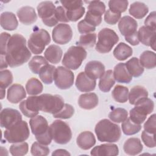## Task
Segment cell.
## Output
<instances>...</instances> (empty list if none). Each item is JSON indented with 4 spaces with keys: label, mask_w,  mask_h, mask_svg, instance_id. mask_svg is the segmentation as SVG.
<instances>
[{
    "label": "cell",
    "mask_w": 156,
    "mask_h": 156,
    "mask_svg": "<svg viewBox=\"0 0 156 156\" xmlns=\"http://www.w3.org/2000/svg\"><path fill=\"white\" fill-rule=\"evenodd\" d=\"M63 98L58 94H42L28 97L24 102V108L29 113H38L39 111L55 114L63 107Z\"/></svg>",
    "instance_id": "1"
},
{
    "label": "cell",
    "mask_w": 156,
    "mask_h": 156,
    "mask_svg": "<svg viewBox=\"0 0 156 156\" xmlns=\"http://www.w3.org/2000/svg\"><path fill=\"white\" fill-rule=\"evenodd\" d=\"M31 52L26 46V38L20 34L11 36L5 55L10 67H17L27 62L31 57Z\"/></svg>",
    "instance_id": "2"
},
{
    "label": "cell",
    "mask_w": 156,
    "mask_h": 156,
    "mask_svg": "<svg viewBox=\"0 0 156 156\" xmlns=\"http://www.w3.org/2000/svg\"><path fill=\"white\" fill-rule=\"evenodd\" d=\"M94 132L101 142H117L121 135L119 126L107 119L99 121L95 126Z\"/></svg>",
    "instance_id": "3"
},
{
    "label": "cell",
    "mask_w": 156,
    "mask_h": 156,
    "mask_svg": "<svg viewBox=\"0 0 156 156\" xmlns=\"http://www.w3.org/2000/svg\"><path fill=\"white\" fill-rule=\"evenodd\" d=\"M154 108V101L144 98L139 100L135 104V107L129 112V118L135 124H141L146 119L147 116L151 114Z\"/></svg>",
    "instance_id": "4"
},
{
    "label": "cell",
    "mask_w": 156,
    "mask_h": 156,
    "mask_svg": "<svg viewBox=\"0 0 156 156\" xmlns=\"http://www.w3.org/2000/svg\"><path fill=\"white\" fill-rule=\"evenodd\" d=\"M87 55V52L84 48L79 46H72L65 53L62 63L68 69L76 70L80 66Z\"/></svg>",
    "instance_id": "5"
},
{
    "label": "cell",
    "mask_w": 156,
    "mask_h": 156,
    "mask_svg": "<svg viewBox=\"0 0 156 156\" xmlns=\"http://www.w3.org/2000/svg\"><path fill=\"white\" fill-rule=\"evenodd\" d=\"M98 40L95 49L99 53L105 54L110 52L113 46L118 42L119 37L110 28L101 29L98 35Z\"/></svg>",
    "instance_id": "6"
},
{
    "label": "cell",
    "mask_w": 156,
    "mask_h": 156,
    "mask_svg": "<svg viewBox=\"0 0 156 156\" xmlns=\"http://www.w3.org/2000/svg\"><path fill=\"white\" fill-rule=\"evenodd\" d=\"M29 135L28 124L23 120L6 129L4 132V138L10 143L24 142L28 139Z\"/></svg>",
    "instance_id": "7"
},
{
    "label": "cell",
    "mask_w": 156,
    "mask_h": 156,
    "mask_svg": "<svg viewBox=\"0 0 156 156\" xmlns=\"http://www.w3.org/2000/svg\"><path fill=\"white\" fill-rule=\"evenodd\" d=\"M49 129L52 140L57 144H67L72 138V132L69 125L62 120L54 121L49 126Z\"/></svg>",
    "instance_id": "8"
},
{
    "label": "cell",
    "mask_w": 156,
    "mask_h": 156,
    "mask_svg": "<svg viewBox=\"0 0 156 156\" xmlns=\"http://www.w3.org/2000/svg\"><path fill=\"white\" fill-rule=\"evenodd\" d=\"M51 42V37L47 30L43 29H38L32 32L27 41V46L30 52L34 54L43 52L46 46Z\"/></svg>",
    "instance_id": "9"
},
{
    "label": "cell",
    "mask_w": 156,
    "mask_h": 156,
    "mask_svg": "<svg viewBox=\"0 0 156 156\" xmlns=\"http://www.w3.org/2000/svg\"><path fill=\"white\" fill-rule=\"evenodd\" d=\"M55 9L54 4L48 1L40 2L37 7L39 17L44 24L48 27H53L58 22L55 15Z\"/></svg>",
    "instance_id": "10"
},
{
    "label": "cell",
    "mask_w": 156,
    "mask_h": 156,
    "mask_svg": "<svg viewBox=\"0 0 156 156\" xmlns=\"http://www.w3.org/2000/svg\"><path fill=\"white\" fill-rule=\"evenodd\" d=\"M54 80L57 88L61 90H67L73 85L74 75L69 69L59 66L55 69Z\"/></svg>",
    "instance_id": "11"
},
{
    "label": "cell",
    "mask_w": 156,
    "mask_h": 156,
    "mask_svg": "<svg viewBox=\"0 0 156 156\" xmlns=\"http://www.w3.org/2000/svg\"><path fill=\"white\" fill-rule=\"evenodd\" d=\"M60 3L65 9L66 16L69 21H78L85 12L82 1H60Z\"/></svg>",
    "instance_id": "12"
},
{
    "label": "cell",
    "mask_w": 156,
    "mask_h": 156,
    "mask_svg": "<svg viewBox=\"0 0 156 156\" xmlns=\"http://www.w3.org/2000/svg\"><path fill=\"white\" fill-rule=\"evenodd\" d=\"M53 41L59 44H65L69 42L73 37V30L69 24L60 23L57 24L52 31Z\"/></svg>",
    "instance_id": "13"
},
{
    "label": "cell",
    "mask_w": 156,
    "mask_h": 156,
    "mask_svg": "<svg viewBox=\"0 0 156 156\" xmlns=\"http://www.w3.org/2000/svg\"><path fill=\"white\" fill-rule=\"evenodd\" d=\"M21 120L22 115L16 109L6 108L1 112L0 124L2 128L7 129Z\"/></svg>",
    "instance_id": "14"
},
{
    "label": "cell",
    "mask_w": 156,
    "mask_h": 156,
    "mask_svg": "<svg viewBox=\"0 0 156 156\" xmlns=\"http://www.w3.org/2000/svg\"><path fill=\"white\" fill-rule=\"evenodd\" d=\"M29 125L32 133L35 136H40L44 134L49 130L47 120L41 115H37L29 121Z\"/></svg>",
    "instance_id": "15"
},
{
    "label": "cell",
    "mask_w": 156,
    "mask_h": 156,
    "mask_svg": "<svg viewBox=\"0 0 156 156\" xmlns=\"http://www.w3.org/2000/svg\"><path fill=\"white\" fill-rule=\"evenodd\" d=\"M137 27L138 23L136 21L130 16H124L119 20L118 29L124 37L136 32Z\"/></svg>",
    "instance_id": "16"
},
{
    "label": "cell",
    "mask_w": 156,
    "mask_h": 156,
    "mask_svg": "<svg viewBox=\"0 0 156 156\" xmlns=\"http://www.w3.org/2000/svg\"><path fill=\"white\" fill-rule=\"evenodd\" d=\"M155 30L143 26L138 31L139 41L145 46H150L154 51H155Z\"/></svg>",
    "instance_id": "17"
},
{
    "label": "cell",
    "mask_w": 156,
    "mask_h": 156,
    "mask_svg": "<svg viewBox=\"0 0 156 156\" xmlns=\"http://www.w3.org/2000/svg\"><path fill=\"white\" fill-rule=\"evenodd\" d=\"M75 85L80 91L90 92L95 89L96 81L90 78L85 72H80L76 79Z\"/></svg>",
    "instance_id": "18"
},
{
    "label": "cell",
    "mask_w": 156,
    "mask_h": 156,
    "mask_svg": "<svg viewBox=\"0 0 156 156\" xmlns=\"http://www.w3.org/2000/svg\"><path fill=\"white\" fill-rule=\"evenodd\" d=\"M105 66L97 60L88 62L85 66V74L91 79L96 80L100 79L105 73Z\"/></svg>",
    "instance_id": "19"
},
{
    "label": "cell",
    "mask_w": 156,
    "mask_h": 156,
    "mask_svg": "<svg viewBox=\"0 0 156 156\" xmlns=\"http://www.w3.org/2000/svg\"><path fill=\"white\" fill-rule=\"evenodd\" d=\"M20 21L25 25H30L37 20L35 9L30 6H24L19 9L16 12Z\"/></svg>",
    "instance_id": "20"
},
{
    "label": "cell",
    "mask_w": 156,
    "mask_h": 156,
    "mask_svg": "<svg viewBox=\"0 0 156 156\" xmlns=\"http://www.w3.org/2000/svg\"><path fill=\"white\" fill-rule=\"evenodd\" d=\"M26 97V90L24 87L20 84H13L7 90V99L12 104H17Z\"/></svg>",
    "instance_id": "21"
},
{
    "label": "cell",
    "mask_w": 156,
    "mask_h": 156,
    "mask_svg": "<svg viewBox=\"0 0 156 156\" xmlns=\"http://www.w3.org/2000/svg\"><path fill=\"white\" fill-rule=\"evenodd\" d=\"M90 154L94 156H116L119 154V149L115 144H102L93 147Z\"/></svg>",
    "instance_id": "22"
},
{
    "label": "cell",
    "mask_w": 156,
    "mask_h": 156,
    "mask_svg": "<svg viewBox=\"0 0 156 156\" xmlns=\"http://www.w3.org/2000/svg\"><path fill=\"white\" fill-rule=\"evenodd\" d=\"M99 103V99L94 93H86L82 94L78 99L79 107L85 110L94 108Z\"/></svg>",
    "instance_id": "23"
},
{
    "label": "cell",
    "mask_w": 156,
    "mask_h": 156,
    "mask_svg": "<svg viewBox=\"0 0 156 156\" xmlns=\"http://www.w3.org/2000/svg\"><path fill=\"white\" fill-rule=\"evenodd\" d=\"M76 143L80 149L88 150L94 146L96 143V138L91 132L84 131L80 133L77 136Z\"/></svg>",
    "instance_id": "24"
},
{
    "label": "cell",
    "mask_w": 156,
    "mask_h": 156,
    "mask_svg": "<svg viewBox=\"0 0 156 156\" xmlns=\"http://www.w3.org/2000/svg\"><path fill=\"white\" fill-rule=\"evenodd\" d=\"M113 76L119 83H129L132 80V75L129 73L124 63H119L114 68Z\"/></svg>",
    "instance_id": "25"
},
{
    "label": "cell",
    "mask_w": 156,
    "mask_h": 156,
    "mask_svg": "<svg viewBox=\"0 0 156 156\" xmlns=\"http://www.w3.org/2000/svg\"><path fill=\"white\" fill-rule=\"evenodd\" d=\"M1 27L6 30H14L18 26V21L15 15L10 12H4L0 16Z\"/></svg>",
    "instance_id": "26"
},
{
    "label": "cell",
    "mask_w": 156,
    "mask_h": 156,
    "mask_svg": "<svg viewBox=\"0 0 156 156\" xmlns=\"http://www.w3.org/2000/svg\"><path fill=\"white\" fill-rule=\"evenodd\" d=\"M143 146L140 140L138 138L127 139L123 146L124 152L129 155H138L143 151Z\"/></svg>",
    "instance_id": "27"
},
{
    "label": "cell",
    "mask_w": 156,
    "mask_h": 156,
    "mask_svg": "<svg viewBox=\"0 0 156 156\" xmlns=\"http://www.w3.org/2000/svg\"><path fill=\"white\" fill-rule=\"evenodd\" d=\"M63 51L60 46L56 44L49 46L44 52V58L46 60L53 64L58 63L62 57Z\"/></svg>",
    "instance_id": "28"
},
{
    "label": "cell",
    "mask_w": 156,
    "mask_h": 156,
    "mask_svg": "<svg viewBox=\"0 0 156 156\" xmlns=\"http://www.w3.org/2000/svg\"><path fill=\"white\" fill-rule=\"evenodd\" d=\"M114 57L119 61H123L132 56V48L125 43L121 42L115 47L113 52Z\"/></svg>",
    "instance_id": "29"
},
{
    "label": "cell",
    "mask_w": 156,
    "mask_h": 156,
    "mask_svg": "<svg viewBox=\"0 0 156 156\" xmlns=\"http://www.w3.org/2000/svg\"><path fill=\"white\" fill-rule=\"evenodd\" d=\"M115 83V79L113 76V71L108 69L105 72L104 75L100 78L99 82V88L102 92H108Z\"/></svg>",
    "instance_id": "30"
},
{
    "label": "cell",
    "mask_w": 156,
    "mask_h": 156,
    "mask_svg": "<svg viewBox=\"0 0 156 156\" xmlns=\"http://www.w3.org/2000/svg\"><path fill=\"white\" fill-rule=\"evenodd\" d=\"M148 97L147 90L142 86L136 85L132 87L129 92L128 99L129 103L132 105H135L139 100Z\"/></svg>",
    "instance_id": "31"
},
{
    "label": "cell",
    "mask_w": 156,
    "mask_h": 156,
    "mask_svg": "<svg viewBox=\"0 0 156 156\" xmlns=\"http://www.w3.org/2000/svg\"><path fill=\"white\" fill-rule=\"evenodd\" d=\"M149 8L143 2L136 1L134 2L130 5L129 10V13L136 19L144 18L148 13Z\"/></svg>",
    "instance_id": "32"
},
{
    "label": "cell",
    "mask_w": 156,
    "mask_h": 156,
    "mask_svg": "<svg viewBox=\"0 0 156 156\" xmlns=\"http://www.w3.org/2000/svg\"><path fill=\"white\" fill-rule=\"evenodd\" d=\"M125 65L129 73L135 77H140L144 72V68L140 64L139 59L135 57L129 59Z\"/></svg>",
    "instance_id": "33"
},
{
    "label": "cell",
    "mask_w": 156,
    "mask_h": 156,
    "mask_svg": "<svg viewBox=\"0 0 156 156\" xmlns=\"http://www.w3.org/2000/svg\"><path fill=\"white\" fill-rule=\"evenodd\" d=\"M56 68L52 65L46 64L40 70L38 75L41 80L45 84H51L54 80Z\"/></svg>",
    "instance_id": "34"
},
{
    "label": "cell",
    "mask_w": 156,
    "mask_h": 156,
    "mask_svg": "<svg viewBox=\"0 0 156 156\" xmlns=\"http://www.w3.org/2000/svg\"><path fill=\"white\" fill-rule=\"evenodd\" d=\"M140 62L143 68L153 69L156 66V55L151 51H145L140 56Z\"/></svg>",
    "instance_id": "35"
},
{
    "label": "cell",
    "mask_w": 156,
    "mask_h": 156,
    "mask_svg": "<svg viewBox=\"0 0 156 156\" xmlns=\"http://www.w3.org/2000/svg\"><path fill=\"white\" fill-rule=\"evenodd\" d=\"M112 96L116 102L124 103L128 100L129 89L125 86L117 85L112 90Z\"/></svg>",
    "instance_id": "36"
},
{
    "label": "cell",
    "mask_w": 156,
    "mask_h": 156,
    "mask_svg": "<svg viewBox=\"0 0 156 156\" xmlns=\"http://www.w3.org/2000/svg\"><path fill=\"white\" fill-rule=\"evenodd\" d=\"M26 90L29 95L35 96L43 91V86L38 79L32 77L27 80L26 84Z\"/></svg>",
    "instance_id": "37"
},
{
    "label": "cell",
    "mask_w": 156,
    "mask_h": 156,
    "mask_svg": "<svg viewBox=\"0 0 156 156\" xmlns=\"http://www.w3.org/2000/svg\"><path fill=\"white\" fill-rule=\"evenodd\" d=\"M123 133L126 135H132L138 133L141 129V126L132 122L129 118L124 121L121 124Z\"/></svg>",
    "instance_id": "38"
},
{
    "label": "cell",
    "mask_w": 156,
    "mask_h": 156,
    "mask_svg": "<svg viewBox=\"0 0 156 156\" xmlns=\"http://www.w3.org/2000/svg\"><path fill=\"white\" fill-rule=\"evenodd\" d=\"M48 62L45 58L41 55H35L32 58L28 63V66L32 73L38 74L40 69L48 64Z\"/></svg>",
    "instance_id": "39"
},
{
    "label": "cell",
    "mask_w": 156,
    "mask_h": 156,
    "mask_svg": "<svg viewBox=\"0 0 156 156\" xmlns=\"http://www.w3.org/2000/svg\"><path fill=\"white\" fill-rule=\"evenodd\" d=\"M97 35L96 33H88L80 36L77 46L82 48H92L96 44Z\"/></svg>",
    "instance_id": "40"
},
{
    "label": "cell",
    "mask_w": 156,
    "mask_h": 156,
    "mask_svg": "<svg viewBox=\"0 0 156 156\" xmlns=\"http://www.w3.org/2000/svg\"><path fill=\"white\" fill-rule=\"evenodd\" d=\"M108 117L113 122L120 123L127 118L128 112L124 108H116L109 113Z\"/></svg>",
    "instance_id": "41"
},
{
    "label": "cell",
    "mask_w": 156,
    "mask_h": 156,
    "mask_svg": "<svg viewBox=\"0 0 156 156\" xmlns=\"http://www.w3.org/2000/svg\"><path fill=\"white\" fill-rule=\"evenodd\" d=\"M128 1L111 0L108 1L109 10L116 13H121L126 12L128 7Z\"/></svg>",
    "instance_id": "42"
},
{
    "label": "cell",
    "mask_w": 156,
    "mask_h": 156,
    "mask_svg": "<svg viewBox=\"0 0 156 156\" xmlns=\"http://www.w3.org/2000/svg\"><path fill=\"white\" fill-rule=\"evenodd\" d=\"M29 145L26 142L15 143L10 147L9 151L13 156H23L28 152Z\"/></svg>",
    "instance_id": "43"
},
{
    "label": "cell",
    "mask_w": 156,
    "mask_h": 156,
    "mask_svg": "<svg viewBox=\"0 0 156 156\" xmlns=\"http://www.w3.org/2000/svg\"><path fill=\"white\" fill-rule=\"evenodd\" d=\"M85 2L88 3V11L91 13L102 16L105 11V4L100 1H85Z\"/></svg>",
    "instance_id": "44"
},
{
    "label": "cell",
    "mask_w": 156,
    "mask_h": 156,
    "mask_svg": "<svg viewBox=\"0 0 156 156\" xmlns=\"http://www.w3.org/2000/svg\"><path fill=\"white\" fill-rule=\"evenodd\" d=\"M74 113V107L68 104H65L62 108L57 113L53 114V117L59 119H69Z\"/></svg>",
    "instance_id": "45"
},
{
    "label": "cell",
    "mask_w": 156,
    "mask_h": 156,
    "mask_svg": "<svg viewBox=\"0 0 156 156\" xmlns=\"http://www.w3.org/2000/svg\"><path fill=\"white\" fill-rule=\"evenodd\" d=\"M30 152L32 155L44 156L48 155L49 154L50 150L49 147L46 146V145H44L38 141H36L32 144L30 148Z\"/></svg>",
    "instance_id": "46"
},
{
    "label": "cell",
    "mask_w": 156,
    "mask_h": 156,
    "mask_svg": "<svg viewBox=\"0 0 156 156\" xmlns=\"http://www.w3.org/2000/svg\"><path fill=\"white\" fill-rule=\"evenodd\" d=\"M13 82V75L9 69L1 70L0 72V87L1 88L5 89Z\"/></svg>",
    "instance_id": "47"
},
{
    "label": "cell",
    "mask_w": 156,
    "mask_h": 156,
    "mask_svg": "<svg viewBox=\"0 0 156 156\" xmlns=\"http://www.w3.org/2000/svg\"><path fill=\"white\" fill-rule=\"evenodd\" d=\"M83 20L90 25L96 27V26H99L101 23L102 16L97 15L91 13L89 11H87Z\"/></svg>",
    "instance_id": "48"
},
{
    "label": "cell",
    "mask_w": 156,
    "mask_h": 156,
    "mask_svg": "<svg viewBox=\"0 0 156 156\" xmlns=\"http://www.w3.org/2000/svg\"><path fill=\"white\" fill-rule=\"evenodd\" d=\"M141 140L144 144L149 148L155 147V134H152L143 130L141 133Z\"/></svg>",
    "instance_id": "49"
},
{
    "label": "cell",
    "mask_w": 156,
    "mask_h": 156,
    "mask_svg": "<svg viewBox=\"0 0 156 156\" xmlns=\"http://www.w3.org/2000/svg\"><path fill=\"white\" fill-rule=\"evenodd\" d=\"M121 13H113L110 10H107L104 14V21L108 24L114 25L121 19Z\"/></svg>",
    "instance_id": "50"
},
{
    "label": "cell",
    "mask_w": 156,
    "mask_h": 156,
    "mask_svg": "<svg viewBox=\"0 0 156 156\" xmlns=\"http://www.w3.org/2000/svg\"><path fill=\"white\" fill-rule=\"evenodd\" d=\"M77 29L80 34H85L88 33H92L95 31L96 27L90 25L84 20L80 21L77 24Z\"/></svg>",
    "instance_id": "51"
},
{
    "label": "cell",
    "mask_w": 156,
    "mask_h": 156,
    "mask_svg": "<svg viewBox=\"0 0 156 156\" xmlns=\"http://www.w3.org/2000/svg\"><path fill=\"white\" fill-rule=\"evenodd\" d=\"M10 37H11L10 35L7 32H2L1 34V44H0L1 55L5 56L6 55L7 44Z\"/></svg>",
    "instance_id": "52"
},
{
    "label": "cell",
    "mask_w": 156,
    "mask_h": 156,
    "mask_svg": "<svg viewBox=\"0 0 156 156\" xmlns=\"http://www.w3.org/2000/svg\"><path fill=\"white\" fill-rule=\"evenodd\" d=\"M155 114L154 113L149 116V118L144 124V130L148 133L155 134Z\"/></svg>",
    "instance_id": "53"
},
{
    "label": "cell",
    "mask_w": 156,
    "mask_h": 156,
    "mask_svg": "<svg viewBox=\"0 0 156 156\" xmlns=\"http://www.w3.org/2000/svg\"><path fill=\"white\" fill-rule=\"evenodd\" d=\"M55 15L58 21L63 23H68L69 21L66 16V10L63 6H58L56 7Z\"/></svg>",
    "instance_id": "54"
},
{
    "label": "cell",
    "mask_w": 156,
    "mask_h": 156,
    "mask_svg": "<svg viewBox=\"0 0 156 156\" xmlns=\"http://www.w3.org/2000/svg\"><path fill=\"white\" fill-rule=\"evenodd\" d=\"M156 13L155 11H153L150 13V14L146 17L144 20L145 26L151 29L152 30H156Z\"/></svg>",
    "instance_id": "55"
},
{
    "label": "cell",
    "mask_w": 156,
    "mask_h": 156,
    "mask_svg": "<svg viewBox=\"0 0 156 156\" xmlns=\"http://www.w3.org/2000/svg\"><path fill=\"white\" fill-rule=\"evenodd\" d=\"M35 138L38 142H39L41 144H43L44 145H46V146L51 144L52 140V136L50 133V132H49V129L44 134L40 135V136H35Z\"/></svg>",
    "instance_id": "56"
},
{
    "label": "cell",
    "mask_w": 156,
    "mask_h": 156,
    "mask_svg": "<svg viewBox=\"0 0 156 156\" xmlns=\"http://www.w3.org/2000/svg\"><path fill=\"white\" fill-rule=\"evenodd\" d=\"M125 40L127 42L130 43L132 46H136L138 45L140 43L138 37V32L133 33L132 35H130L129 36L125 37Z\"/></svg>",
    "instance_id": "57"
},
{
    "label": "cell",
    "mask_w": 156,
    "mask_h": 156,
    "mask_svg": "<svg viewBox=\"0 0 156 156\" xmlns=\"http://www.w3.org/2000/svg\"><path fill=\"white\" fill-rule=\"evenodd\" d=\"M52 156H58V155H71L70 153L68 152V151H67L65 149H56L52 153Z\"/></svg>",
    "instance_id": "58"
},
{
    "label": "cell",
    "mask_w": 156,
    "mask_h": 156,
    "mask_svg": "<svg viewBox=\"0 0 156 156\" xmlns=\"http://www.w3.org/2000/svg\"><path fill=\"white\" fill-rule=\"evenodd\" d=\"M7 62L5 59V57L4 55H1V70H2L4 68H6L8 66Z\"/></svg>",
    "instance_id": "59"
},
{
    "label": "cell",
    "mask_w": 156,
    "mask_h": 156,
    "mask_svg": "<svg viewBox=\"0 0 156 156\" xmlns=\"http://www.w3.org/2000/svg\"><path fill=\"white\" fill-rule=\"evenodd\" d=\"M5 95V89L1 88V99H3Z\"/></svg>",
    "instance_id": "60"
}]
</instances>
